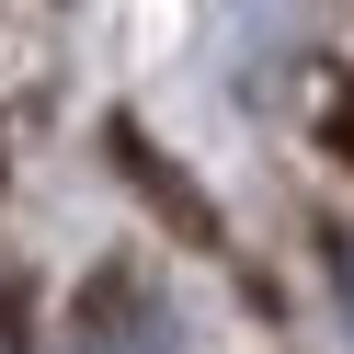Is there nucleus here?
<instances>
[{"label":"nucleus","instance_id":"nucleus-1","mask_svg":"<svg viewBox=\"0 0 354 354\" xmlns=\"http://www.w3.org/2000/svg\"><path fill=\"white\" fill-rule=\"evenodd\" d=\"M57 354H171V331H160V308L138 297V274H103L92 297L69 308V343Z\"/></svg>","mask_w":354,"mask_h":354},{"label":"nucleus","instance_id":"nucleus-2","mask_svg":"<svg viewBox=\"0 0 354 354\" xmlns=\"http://www.w3.org/2000/svg\"><path fill=\"white\" fill-rule=\"evenodd\" d=\"M0 354H24V320H12V297H0Z\"/></svg>","mask_w":354,"mask_h":354},{"label":"nucleus","instance_id":"nucleus-3","mask_svg":"<svg viewBox=\"0 0 354 354\" xmlns=\"http://www.w3.org/2000/svg\"><path fill=\"white\" fill-rule=\"evenodd\" d=\"M343 308H354V240H343Z\"/></svg>","mask_w":354,"mask_h":354}]
</instances>
